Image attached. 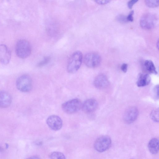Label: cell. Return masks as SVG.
Here are the masks:
<instances>
[{
  "label": "cell",
  "mask_w": 159,
  "mask_h": 159,
  "mask_svg": "<svg viewBox=\"0 0 159 159\" xmlns=\"http://www.w3.org/2000/svg\"><path fill=\"white\" fill-rule=\"evenodd\" d=\"M83 59V55L80 51L74 52L70 56L68 62V72L70 73H74L77 71L81 66Z\"/></svg>",
  "instance_id": "1"
},
{
  "label": "cell",
  "mask_w": 159,
  "mask_h": 159,
  "mask_svg": "<svg viewBox=\"0 0 159 159\" xmlns=\"http://www.w3.org/2000/svg\"><path fill=\"white\" fill-rule=\"evenodd\" d=\"M16 52L20 58L25 59L31 54V47L29 42L25 39H20L16 43L15 47Z\"/></svg>",
  "instance_id": "2"
},
{
  "label": "cell",
  "mask_w": 159,
  "mask_h": 159,
  "mask_svg": "<svg viewBox=\"0 0 159 159\" xmlns=\"http://www.w3.org/2000/svg\"><path fill=\"white\" fill-rule=\"evenodd\" d=\"M82 105V103L80 100L75 98L64 103L61 107L65 113L71 114L78 112L81 108Z\"/></svg>",
  "instance_id": "3"
},
{
  "label": "cell",
  "mask_w": 159,
  "mask_h": 159,
  "mask_svg": "<svg viewBox=\"0 0 159 159\" xmlns=\"http://www.w3.org/2000/svg\"><path fill=\"white\" fill-rule=\"evenodd\" d=\"M16 84L19 90L23 92H27L30 91L32 88V80L29 75H24L17 79Z\"/></svg>",
  "instance_id": "4"
},
{
  "label": "cell",
  "mask_w": 159,
  "mask_h": 159,
  "mask_svg": "<svg viewBox=\"0 0 159 159\" xmlns=\"http://www.w3.org/2000/svg\"><path fill=\"white\" fill-rule=\"evenodd\" d=\"M157 20V17L154 15L150 13H146L141 17L140 25L144 29L150 30L155 27Z\"/></svg>",
  "instance_id": "5"
},
{
  "label": "cell",
  "mask_w": 159,
  "mask_h": 159,
  "mask_svg": "<svg viewBox=\"0 0 159 159\" xmlns=\"http://www.w3.org/2000/svg\"><path fill=\"white\" fill-rule=\"evenodd\" d=\"M85 65L90 68H95L100 64L101 58L98 53L94 52H90L87 53L84 58Z\"/></svg>",
  "instance_id": "6"
},
{
  "label": "cell",
  "mask_w": 159,
  "mask_h": 159,
  "mask_svg": "<svg viewBox=\"0 0 159 159\" xmlns=\"http://www.w3.org/2000/svg\"><path fill=\"white\" fill-rule=\"evenodd\" d=\"M111 144V140L107 136H101L95 142L94 147L95 149L99 152H104L108 149Z\"/></svg>",
  "instance_id": "7"
},
{
  "label": "cell",
  "mask_w": 159,
  "mask_h": 159,
  "mask_svg": "<svg viewBox=\"0 0 159 159\" xmlns=\"http://www.w3.org/2000/svg\"><path fill=\"white\" fill-rule=\"evenodd\" d=\"M47 124L51 129L57 131L60 130L62 126L61 118L56 115H52L48 117L46 120Z\"/></svg>",
  "instance_id": "8"
},
{
  "label": "cell",
  "mask_w": 159,
  "mask_h": 159,
  "mask_svg": "<svg viewBox=\"0 0 159 159\" xmlns=\"http://www.w3.org/2000/svg\"><path fill=\"white\" fill-rule=\"evenodd\" d=\"M138 114V110L136 107H130L127 109L124 113L123 117L124 120L128 124L132 123L136 120Z\"/></svg>",
  "instance_id": "9"
},
{
  "label": "cell",
  "mask_w": 159,
  "mask_h": 159,
  "mask_svg": "<svg viewBox=\"0 0 159 159\" xmlns=\"http://www.w3.org/2000/svg\"><path fill=\"white\" fill-rule=\"evenodd\" d=\"M11 56V51L8 47L4 44H0V63L4 65L8 64Z\"/></svg>",
  "instance_id": "10"
},
{
  "label": "cell",
  "mask_w": 159,
  "mask_h": 159,
  "mask_svg": "<svg viewBox=\"0 0 159 159\" xmlns=\"http://www.w3.org/2000/svg\"><path fill=\"white\" fill-rule=\"evenodd\" d=\"M98 103L95 99L90 98L85 101L82 104L81 108L85 113H90L93 112L97 108Z\"/></svg>",
  "instance_id": "11"
},
{
  "label": "cell",
  "mask_w": 159,
  "mask_h": 159,
  "mask_svg": "<svg viewBox=\"0 0 159 159\" xmlns=\"http://www.w3.org/2000/svg\"><path fill=\"white\" fill-rule=\"evenodd\" d=\"M12 101L10 94L5 91H0V107L7 108L10 106Z\"/></svg>",
  "instance_id": "12"
},
{
  "label": "cell",
  "mask_w": 159,
  "mask_h": 159,
  "mask_svg": "<svg viewBox=\"0 0 159 159\" xmlns=\"http://www.w3.org/2000/svg\"><path fill=\"white\" fill-rule=\"evenodd\" d=\"M109 83L107 76L103 74L97 75L94 79L93 82L94 86L100 89L106 88L108 86Z\"/></svg>",
  "instance_id": "13"
},
{
  "label": "cell",
  "mask_w": 159,
  "mask_h": 159,
  "mask_svg": "<svg viewBox=\"0 0 159 159\" xmlns=\"http://www.w3.org/2000/svg\"><path fill=\"white\" fill-rule=\"evenodd\" d=\"M151 81L149 75L146 74H141L137 82V84L139 87L146 86Z\"/></svg>",
  "instance_id": "14"
},
{
  "label": "cell",
  "mask_w": 159,
  "mask_h": 159,
  "mask_svg": "<svg viewBox=\"0 0 159 159\" xmlns=\"http://www.w3.org/2000/svg\"><path fill=\"white\" fill-rule=\"evenodd\" d=\"M150 152L152 154H156L159 151V140L158 139L153 138L149 141L148 145Z\"/></svg>",
  "instance_id": "15"
},
{
  "label": "cell",
  "mask_w": 159,
  "mask_h": 159,
  "mask_svg": "<svg viewBox=\"0 0 159 159\" xmlns=\"http://www.w3.org/2000/svg\"><path fill=\"white\" fill-rule=\"evenodd\" d=\"M144 66L146 70L149 73L155 74H157L155 65L151 60H146L144 63Z\"/></svg>",
  "instance_id": "16"
},
{
  "label": "cell",
  "mask_w": 159,
  "mask_h": 159,
  "mask_svg": "<svg viewBox=\"0 0 159 159\" xmlns=\"http://www.w3.org/2000/svg\"><path fill=\"white\" fill-rule=\"evenodd\" d=\"M49 159H66L64 155L59 152H54L51 153Z\"/></svg>",
  "instance_id": "17"
},
{
  "label": "cell",
  "mask_w": 159,
  "mask_h": 159,
  "mask_svg": "<svg viewBox=\"0 0 159 159\" xmlns=\"http://www.w3.org/2000/svg\"><path fill=\"white\" fill-rule=\"evenodd\" d=\"M146 5L149 7L153 8L157 7L159 5V0H145V1Z\"/></svg>",
  "instance_id": "18"
},
{
  "label": "cell",
  "mask_w": 159,
  "mask_h": 159,
  "mask_svg": "<svg viewBox=\"0 0 159 159\" xmlns=\"http://www.w3.org/2000/svg\"><path fill=\"white\" fill-rule=\"evenodd\" d=\"M151 119L154 121H159V110L158 109L152 111L150 115Z\"/></svg>",
  "instance_id": "19"
},
{
  "label": "cell",
  "mask_w": 159,
  "mask_h": 159,
  "mask_svg": "<svg viewBox=\"0 0 159 159\" xmlns=\"http://www.w3.org/2000/svg\"><path fill=\"white\" fill-rule=\"evenodd\" d=\"M117 20L121 23H125L128 22L127 16L122 14L118 15L116 17Z\"/></svg>",
  "instance_id": "20"
},
{
  "label": "cell",
  "mask_w": 159,
  "mask_h": 159,
  "mask_svg": "<svg viewBox=\"0 0 159 159\" xmlns=\"http://www.w3.org/2000/svg\"><path fill=\"white\" fill-rule=\"evenodd\" d=\"M50 58L49 57H45L43 60L40 62L38 65L39 66H43L47 64L50 60Z\"/></svg>",
  "instance_id": "21"
},
{
  "label": "cell",
  "mask_w": 159,
  "mask_h": 159,
  "mask_svg": "<svg viewBox=\"0 0 159 159\" xmlns=\"http://www.w3.org/2000/svg\"><path fill=\"white\" fill-rule=\"evenodd\" d=\"M134 14V11H131L127 16V20L128 21L132 22L134 20L133 15Z\"/></svg>",
  "instance_id": "22"
},
{
  "label": "cell",
  "mask_w": 159,
  "mask_h": 159,
  "mask_svg": "<svg viewBox=\"0 0 159 159\" xmlns=\"http://www.w3.org/2000/svg\"><path fill=\"white\" fill-rule=\"evenodd\" d=\"M138 1L137 0H131L128 1L127 4L128 7L129 9H131L133 5L136 3Z\"/></svg>",
  "instance_id": "23"
},
{
  "label": "cell",
  "mask_w": 159,
  "mask_h": 159,
  "mask_svg": "<svg viewBox=\"0 0 159 159\" xmlns=\"http://www.w3.org/2000/svg\"><path fill=\"white\" fill-rule=\"evenodd\" d=\"M99 4L104 5L109 3L110 1L109 0H96L94 1Z\"/></svg>",
  "instance_id": "24"
},
{
  "label": "cell",
  "mask_w": 159,
  "mask_h": 159,
  "mask_svg": "<svg viewBox=\"0 0 159 159\" xmlns=\"http://www.w3.org/2000/svg\"><path fill=\"white\" fill-rule=\"evenodd\" d=\"M158 85H156L153 89V92L156 98H158Z\"/></svg>",
  "instance_id": "25"
},
{
  "label": "cell",
  "mask_w": 159,
  "mask_h": 159,
  "mask_svg": "<svg viewBox=\"0 0 159 159\" xmlns=\"http://www.w3.org/2000/svg\"><path fill=\"white\" fill-rule=\"evenodd\" d=\"M128 68V65L126 63H123L121 66V70L124 73L126 72Z\"/></svg>",
  "instance_id": "26"
},
{
  "label": "cell",
  "mask_w": 159,
  "mask_h": 159,
  "mask_svg": "<svg viewBox=\"0 0 159 159\" xmlns=\"http://www.w3.org/2000/svg\"><path fill=\"white\" fill-rule=\"evenodd\" d=\"M26 159H41L40 158L37 156H34L29 157Z\"/></svg>",
  "instance_id": "27"
},
{
  "label": "cell",
  "mask_w": 159,
  "mask_h": 159,
  "mask_svg": "<svg viewBox=\"0 0 159 159\" xmlns=\"http://www.w3.org/2000/svg\"><path fill=\"white\" fill-rule=\"evenodd\" d=\"M8 147H9V145H8V144H6V148H8Z\"/></svg>",
  "instance_id": "28"
}]
</instances>
